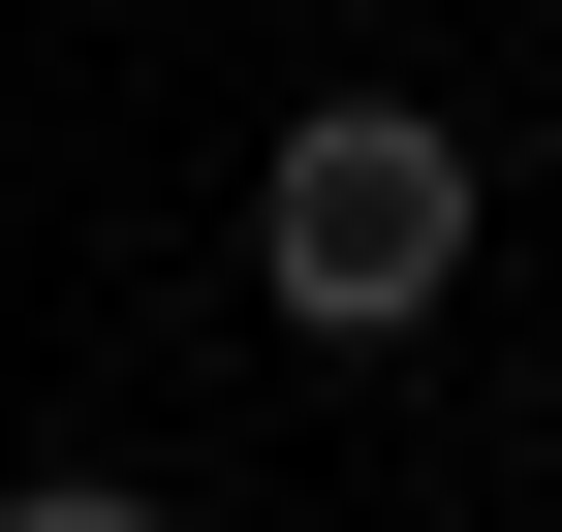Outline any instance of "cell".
<instances>
[{
	"label": "cell",
	"mask_w": 562,
	"mask_h": 532,
	"mask_svg": "<svg viewBox=\"0 0 562 532\" xmlns=\"http://www.w3.org/2000/svg\"><path fill=\"white\" fill-rule=\"evenodd\" d=\"M469 251H501V157H469L438 95H281V157H250V313L281 345H438L469 313Z\"/></svg>",
	"instance_id": "obj_1"
},
{
	"label": "cell",
	"mask_w": 562,
	"mask_h": 532,
	"mask_svg": "<svg viewBox=\"0 0 562 532\" xmlns=\"http://www.w3.org/2000/svg\"><path fill=\"white\" fill-rule=\"evenodd\" d=\"M531 439H562V408H531Z\"/></svg>",
	"instance_id": "obj_2"
}]
</instances>
